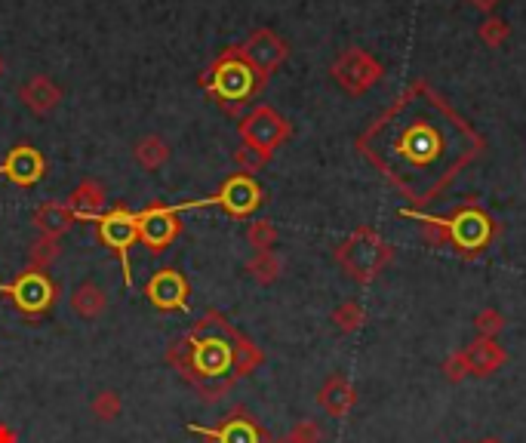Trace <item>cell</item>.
I'll list each match as a JSON object with an SVG mask.
<instances>
[{
	"mask_svg": "<svg viewBox=\"0 0 526 443\" xmlns=\"http://www.w3.org/2000/svg\"><path fill=\"white\" fill-rule=\"evenodd\" d=\"M354 148L419 210L487 151V139L431 84L413 80L357 136Z\"/></svg>",
	"mask_w": 526,
	"mask_h": 443,
	"instance_id": "cell-1",
	"label": "cell"
},
{
	"mask_svg": "<svg viewBox=\"0 0 526 443\" xmlns=\"http://www.w3.org/2000/svg\"><path fill=\"white\" fill-rule=\"evenodd\" d=\"M167 364H173L204 400H219L237 379L256 373L265 364V354L247 336H240L228 317L207 311L185 339L170 345Z\"/></svg>",
	"mask_w": 526,
	"mask_h": 443,
	"instance_id": "cell-2",
	"label": "cell"
},
{
	"mask_svg": "<svg viewBox=\"0 0 526 443\" xmlns=\"http://www.w3.org/2000/svg\"><path fill=\"white\" fill-rule=\"evenodd\" d=\"M400 216L413 219L425 231L431 247H447L462 259H480L499 237V222L474 197H465L456 210L443 213V216H431L416 207H403Z\"/></svg>",
	"mask_w": 526,
	"mask_h": 443,
	"instance_id": "cell-3",
	"label": "cell"
},
{
	"mask_svg": "<svg viewBox=\"0 0 526 443\" xmlns=\"http://www.w3.org/2000/svg\"><path fill=\"white\" fill-rule=\"evenodd\" d=\"M333 259L354 284L367 287L394 262V247L373 225H360L333 250Z\"/></svg>",
	"mask_w": 526,
	"mask_h": 443,
	"instance_id": "cell-4",
	"label": "cell"
},
{
	"mask_svg": "<svg viewBox=\"0 0 526 443\" xmlns=\"http://www.w3.org/2000/svg\"><path fill=\"white\" fill-rule=\"evenodd\" d=\"M200 84H204V90L219 105H225L234 114L240 105H247L265 87V80L256 74V68L244 56H240V47H231L213 62V68L204 77H200Z\"/></svg>",
	"mask_w": 526,
	"mask_h": 443,
	"instance_id": "cell-5",
	"label": "cell"
},
{
	"mask_svg": "<svg viewBox=\"0 0 526 443\" xmlns=\"http://www.w3.org/2000/svg\"><path fill=\"white\" fill-rule=\"evenodd\" d=\"M204 207H216L213 197H200V200H188V204H176V207H164L154 204L148 210L139 213V244H145L151 253H164L173 247V240L182 231L179 216L188 210H204Z\"/></svg>",
	"mask_w": 526,
	"mask_h": 443,
	"instance_id": "cell-6",
	"label": "cell"
},
{
	"mask_svg": "<svg viewBox=\"0 0 526 443\" xmlns=\"http://www.w3.org/2000/svg\"><path fill=\"white\" fill-rule=\"evenodd\" d=\"M237 133H240V142L244 145L271 157L283 142L293 136V127H290V120L283 117L280 111H274L271 105H256L250 114L240 117Z\"/></svg>",
	"mask_w": 526,
	"mask_h": 443,
	"instance_id": "cell-7",
	"label": "cell"
},
{
	"mask_svg": "<svg viewBox=\"0 0 526 443\" xmlns=\"http://www.w3.org/2000/svg\"><path fill=\"white\" fill-rule=\"evenodd\" d=\"M96 234L99 240L117 253L120 265H124V284L133 287V262H130V250L139 240V213H130L127 207H114L108 213H102L96 219Z\"/></svg>",
	"mask_w": 526,
	"mask_h": 443,
	"instance_id": "cell-8",
	"label": "cell"
},
{
	"mask_svg": "<svg viewBox=\"0 0 526 443\" xmlns=\"http://www.w3.org/2000/svg\"><path fill=\"white\" fill-rule=\"evenodd\" d=\"M330 74H333V80L348 96H363L385 77V68H382V62L373 53L360 50V47H345L336 56Z\"/></svg>",
	"mask_w": 526,
	"mask_h": 443,
	"instance_id": "cell-9",
	"label": "cell"
},
{
	"mask_svg": "<svg viewBox=\"0 0 526 443\" xmlns=\"http://www.w3.org/2000/svg\"><path fill=\"white\" fill-rule=\"evenodd\" d=\"M0 293L10 296V302L22 311V314H44L47 308H53L56 302V284L44 274V271H22L10 284H0Z\"/></svg>",
	"mask_w": 526,
	"mask_h": 443,
	"instance_id": "cell-10",
	"label": "cell"
},
{
	"mask_svg": "<svg viewBox=\"0 0 526 443\" xmlns=\"http://www.w3.org/2000/svg\"><path fill=\"white\" fill-rule=\"evenodd\" d=\"M216 200V207H222L228 216L234 219H247L253 216L259 207H262V200H265V191L262 185L253 179V176H244V173H234L222 182V188L213 194Z\"/></svg>",
	"mask_w": 526,
	"mask_h": 443,
	"instance_id": "cell-11",
	"label": "cell"
},
{
	"mask_svg": "<svg viewBox=\"0 0 526 443\" xmlns=\"http://www.w3.org/2000/svg\"><path fill=\"white\" fill-rule=\"evenodd\" d=\"M240 56H244L256 68V74L262 80H268L283 62H287L290 47H287V40H283L280 34H274L271 28H256L247 37V44L240 47Z\"/></svg>",
	"mask_w": 526,
	"mask_h": 443,
	"instance_id": "cell-12",
	"label": "cell"
},
{
	"mask_svg": "<svg viewBox=\"0 0 526 443\" xmlns=\"http://www.w3.org/2000/svg\"><path fill=\"white\" fill-rule=\"evenodd\" d=\"M145 296L157 311H185L188 308V280L176 268H160L148 277Z\"/></svg>",
	"mask_w": 526,
	"mask_h": 443,
	"instance_id": "cell-13",
	"label": "cell"
},
{
	"mask_svg": "<svg viewBox=\"0 0 526 443\" xmlns=\"http://www.w3.org/2000/svg\"><path fill=\"white\" fill-rule=\"evenodd\" d=\"M47 173V160L34 145H16L0 160V176L19 188H34Z\"/></svg>",
	"mask_w": 526,
	"mask_h": 443,
	"instance_id": "cell-14",
	"label": "cell"
},
{
	"mask_svg": "<svg viewBox=\"0 0 526 443\" xmlns=\"http://www.w3.org/2000/svg\"><path fill=\"white\" fill-rule=\"evenodd\" d=\"M191 434H200L213 443H268L265 431L259 428V422L244 413V410H234L219 428H200V425H188Z\"/></svg>",
	"mask_w": 526,
	"mask_h": 443,
	"instance_id": "cell-15",
	"label": "cell"
},
{
	"mask_svg": "<svg viewBox=\"0 0 526 443\" xmlns=\"http://www.w3.org/2000/svg\"><path fill=\"white\" fill-rule=\"evenodd\" d=\"M462 354L468 360V373L477 376V379L496 376L505 367V360H508L505 348L496 339H483V336H477L468 348H462Z\"/></svg>",
	"mask_w": 526,
	"mask_h": 443,
	"instance_id": "cell-16",
	"label": "cell"
},
{
	"mask_svg": "<svg viewBox=\"0 0 526 443\" xmlns=\"http://www.w3.org/2000/svg\"><path fill=\"white\" fill-rule=\"evenodd\" d=\"M317 404H320V410L327 413V416L342 419V416H348V413L354 410V404H357V391H354V385L348 382V376L333 373L327 382L320 385V391H317Z\"/></svg>",
	"mask_w": 526,
	"mask_h": 443,
	"instance_id": "cell-17",
	"label": "cell"
},
{
	"mask_svg": "<svg viewBox=\"0 0 526 443\" xmlns=\"http://www.w3.org/2000/svg\"><path fill=\"white\" fill-rule=\"evenodd\" d=\"M19 99L28 111L44 117V114H50L62 105V90H59V84H53L47 74H34L19 87Z\"/></svg>",
	"mask_w": 526,
	"mask_h": 443,
	"instance_id": "cell-18",
	"label": "cell"
},
{
	"mask_svg": "<svg viewBox=\"0 0 526 443\" xmlns=\"http://www.w3.org/2000/svg\"><path fill=\"white\" fill-rule=\"evenodd\" d=\"M65 207L74 213V219H99L102 210H105V185L96 182V179L80 182V185L68 194Z\"/></svg>",
	"mask_w": 526,
	"mask_h": 443,
	"instance_id": "cell-19",
	"label": "cell"
},
{
	"mask_svg": "<svg viewBox=\"0 0 526 443\" xmlns=\"http://www.w3.org/2000/svg\"><path fill=\"white\" fill-rule=\"evenodd\" d=\"M74 213L65 207V200L59 204V200H47V204H40L34 210V225L40 234H47V237H62L71 225H74Z\"/></svg>",
	"mask_w": 526,
	"mask_h": 443,
	"instance_id": "cell-20",
	"label": "cell"
},
{
	"mask_svg": "<svg viewBox=\"0 0 526 443\" xmlns=\"http://www.w3.org/2000/svg\"><path fill=\"white\" fill-rule=\"evenodd\" d=\"M108 308V293L99 287V284H80L74 293H71V311L77 317H84V320H96L99 314H105Z\"/></svg>",
	"mask_w": 526,
	"mask_h": 443,
	"instance_id": "cell-21",
	"label": "cell"
},
{
	"mask_svg": "<svg viewBox=\"0 0 526 443\" xmlns=\"http://www.w3.org/2000/svg\"><path fill=\"white\" fill-rule=\"evenodd\" d=\"M133 157H136V164H139L142 170L157 173V170L170 160V145H167L164 139H160V136L151 133V136H142V139L136 142Z\"/></svg>",
	"mask_w": 526,
	"mask_h": 443,
	"instance_id": "cell-22",
	"label": "cell"
},
{
	"mask_svg": "<svg viewBox=\"0 0 526 443\" xmlns=\"http://www.w3.org/2000/svg\"><path fill=\"white\" fill-rule=\"evenodd\" d=\"M247 271H250V277L256 280V284L268 287V284H274V280L280 277L283 262H280V256H277L274 250H265V253H256V256L247 262Z\"/></svg>",
	"mask_w": 526,
	"mask_h": 443,
	"instance_id": "cell-23",
	"label": "cell"
},
{
	"mask_svg": "<svg viewBox=\"0 0 526 443\" xmlns=\"http://www.w3.org/2000/svg\"><path fill=\"white\" fill-rule=\"evenodd\" d=\"M59 256H62L59 237H47V234H40L28 250V262H31L34 271H47Z\"/></svg>",
	"mask_w": 526,
	"mask_h": 443,
	"instance_id": "cell-24",
	"label": "cell"
},
{
	"mask_svg": "<svg viewBox=\"0 0 526 443\" xmlns=\"http://www.w3.org/2000/svg\"><path fill=\"white\" fill-rule=\"evenodd\" d=\"M330 320L336 324V330H342V333H357L363 324H367V311H363L360 302L348 299V302H342L339 308H333Z\"/></svg>",
	"mask_w": 526,
	"mask_h": 443,
	"instance_id": "cell-25",
	"label": "cell"
},
{
	"mask_svg": "<svg viewBox=\"0 0 526 443\" xmlns=\"http://www.w3.org/2000/svg\"><path fill=\"white\" fill-rule=\"evenodd\" d=\"M477 37H480V44H483V47L499 50V47L505 44V40L511 37V28H508V22H505V19H499L496 13H490L487 19L480 22Z\"/></svg>",
	"mask_w": 526,
	"mask_h": 443,
	"instance_id": "cell-26",
	"label": "cell"
},
{
	"mask_svg": "<svg viewBox=\"0 0 526 443\" xmlns=\"http://www.w3.org/2000/svg\"><path fill=\"white\" fill-rule=\"evenodd\" d=\"M474 330L483 339H496L505 330V314L499 308H480L474 314Z\"/></svg>",
	"mask_w": 526,
	"mask_h": 443,
	"instance_id": "cell-27",
	"label": "cell"
},
{
	"mask_svg": "<svg viewBox=\"0 0 526 443\" xmlns=\"http://www.w3.org/2000/svg\"><path fill=\"white\" fill-rule=\"evenodd\" d=\"M90 410H93V416H96L99 422H114V419L120 416V410H124V400H120L117 391H99V394L93 397Z\"/></svg>",
	"mask_w": 526,
	"mask_h": 443,
	"instance_id": "cell-28",
	"label": "cell"
},
{
	"mask_svg": "<svg viewBox=\"0 0 526 443\" xmlns=\"http://www.w3.org/2000/svg\"><path fill=\"white\" fill-rule=\"evenodd\" d=\"M247 240H250V247H253L256 253L274 250V244H277V228H274L268 219H256V222H250V228H247Z\"/></svg>",
	"mask_w": 526,
	"mask_h": 443,
	"instance_id": "cell-29",
	"label": "cell"
},
{
	"mask_svg": "<svg viewBox=\"0 0 526 443\" xmlns=\"http://www.w3.org/2000/svg\"><path fill=\"white\" fill-rule=\"evenodd\" d=\"M268 154H262V151H256V148H250V145H240L237 151H234V167H237V173H244V176H253V173H259L265 164H268Z\"/></svg>",
	"mask_w": 526,
	"mask_h": 443,
	"instance_id": "cell-30",
	"label": "cell"
},
{
	"mask_svg": "<svg viewBox=\"0 0 526 443\" xmlns=\"http://www.w3.org/2000/svg\"><path fill=\"white\" fill-rule=\"evenodd\" d=\"M443 376H447V382H465L471 373H468V360H465V354L462 351H456V354H450L447 360H443Z\"/></svg>",
	"mask_w": 526,
	"mask_h": 443,
	"instance_id": "cell-31",
	"label": "cell"
},
{
	"mask_svg": "<svg viewBox=\"0 0 526 443\" xmlns=\"http://www.w3.org/2000/svg\"><path fill=\"white\" fill-rule=\"evenodd\" d=\"M290 434H293L299 443H320V440H323V431H320V425H317L314 419H302V422H296V425L290 428Z\"/></svg>",
	"mask_w": 526,
	"mask_h": 443,
	"instance_id": "cell-32",
	"label": "cell"
},
{
	"mask_svg": "<svg viewBox=\"0 0 526 443\" xmlns=\"http://www.w3.org/2000/svg\"><path fill=\"white\" fill-rule=\"evenodd\" d=\"M468 4L474 7V10H480V13H496V7L502 4V0H468Z\"/></svg>",
	"mask_w": 526,
	"mask_h": 443,
	"instance_id": "cell-33",
	"label": "cell"
},
{
	"mask_svg": "<svg viewBox=\"0 0 526 443\" xmlns=\"http://www.w3.org/2000/svg\"><path fill=\"white\" fill-rule=\"evenodd\" d=\"M0 443H16V434L7 425H0Z\"/></svg>",
	"mask_w": 526,
	"mask_h": 443,
	"instance_id": "cell-34",
	"label": "cell"
},
{
	"mask_svg": "<svg viewBox=\"0 0 526 443\" xmlns=\"http://www.w3.org/2000/svg\"><path fill=\"white\" fill-rule=\"evenodd\" d=\"M274 443H299V440H296V437H293V434L287 431V434H283V437H277Z\"/></svg>",
	"mask_w": 526,
	"mask_h": 443,
	"instance_id": "cell-35",
	"label": "cell"
},
{
	"mask_svg": "<svg viewBox=\"0 0 526 443\" xmlns=\"http://www.w3.org/2000/svg\"><path fill=\"white\" fill-rule=\"evenodd\" d=\"M4 71H7V62H4V56H0V77H4Z\"/></svg>",
	"mask_w": 526,
	"mask_h": 443,
	"instance_id": "cell-36",
	"label": "cell"
},
{
	"mask_svg": "<svg viewBox=\"0 0 526 443\" xmlns=\"http://www.w3.org/2000/svg\"><path fill=\"white\" fill-rule=\"evenodd\" d=\"M477 443H499L496 437H483V440H477Z\"/></svg>",
	"mask_w": 526,
	"mask_h": 443,
	"instance_id": "cell-37",
	"label": "cell"
}]
</instances>
